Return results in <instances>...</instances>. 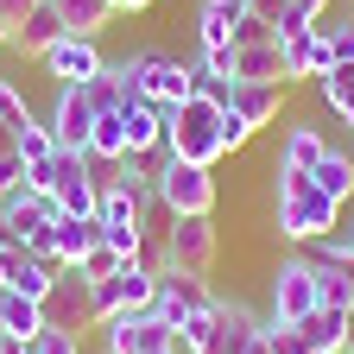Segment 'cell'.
Segmentation results:
<instances>
[{
  "label": "cell",
  "instance_id": "cell-40",
  "mask_svg": "<svg viewBox=\"0 0 354 354\" xmlns=\"http://www.w3.org/2000/svg\"><path fill=\"white\" fill-rule=\"evenodd\" d=\"M0 44H13V32H7V19H0Z\"/></svg>",
  "mask_w": 354,
  "mask_h": 354
},
{
  "label": "cell",
  "instance_id": "cell-17",
  "mask_svg": "<svg viewBox=\"0 0 354 354\" xmlns=\"http://www.w3.org/2000/svg\"><path fill=\"white\" fill-rule=\"evenodd\" d=\"M95 241H102V221L95 215H57L51 221V253H57V266H76Z\"/></svg>",
  "mask_w": 354,
  "mask_h": 354
},
{
  "label": "cell",
  "instance_id": "cell-44",
  "mask_svg": "<svg viewBox=\"0 0 354 354\" xmlns=\"http://www.w3.org/2000/svg\"><path fill=\"white\" fill-rule=\"evenodd\" d=\"M0 354H7V342H0Z\"/></svg>",
  "mask_w": 354,
  "mask_h": 354
},
{
  "label": "cell",
  "instance_id": "cell-8",
  "mask_svg": "<svg viewBox=\"0 0 354 354\" xmlns=\"http://www.w3.org/2000/svg\"><path fill=\"white\" fill-rule=\"evenodd\" d=\"M140 348H177V329L158 317L152 304L120 310V317L102 323V354H140Z\"/></svg>",
  "mask_w": 354,
  "mask_h": 354
},
{
  "label": "cell",
  "instance_id": "cell-19",
  "mask_svg": "<svg viewBox=\"0 0 354 354\" xmlns=\"http://www.w3.org/2000/svg\"><path fill=\"white\" fill-rule=\"evenodd\" d=\"M57 38H64V19H57V7H51V0H38V7L26 13V26L13 32V51H19V57H44Z\"/></svg>",
  "mask_w": 354,
  "mask_h": 354
},
{
  "label": "cell",
  "instance_id": "cell-13",
  "mask_svg": "<svg viewBox=\"0 0 354 354\" xmlns=\"http://www.w3.org/2000/svg\"><path fill=\"white\" fill-rule=\"evenodd\" d=\"M228 114L247 120L253 133H259V127H279V114H285V82H234Z\"/></svg>",
  "mask_w": 354,
  "mask_h": 354
},
{
  "label": "cell",
  "instance_id": "cell-23",
  "mask_svg": "<svg viewBox=\"0 0 354 354\" xmlns=\"http://www.w3.org/2000/svg\"><path fill=\"white\" fill-rule=\"evenodd\" d=\"M51 279H57V266H44L38 253H26V247H13V253H7V285H13V291H26V297H38V304H44Z\"/></svg>",
  "mask_w": 354,
  "mask_h": 354
},
{
  "label": "cell",
  "instance_id": "cell-43",
  "mask_svg": "<svg viewBox=\"0 0 354 354\" xmlns=\"http://www.w3.org/2000/svg\"><path fill=\"white\" fill-rule=\"evenodd\" d=\"M0 285H7V259H0Z\"/></svg>",
  "mask_w": 354,
  "mask_h": 354
},
{
  "label": "cell",
  "instance_id": "cell-35",
  "mask_svg": "<svg viewBox=\"0 0 354 354\" xmlns=\"http://www.w3.org/2000/svg\"><path fill=\"white\" fill-rule=\"evenodd\" d=\"M32 7H38V0H0V19H7V32H19Z\"/></svg>",
  "mask_w": 354,
  "mask_h": 354
},
{
  "label": "cell",
  "instance_id": "cell-12",
  "mask_svg": "<svg viewBox=\"0 0 354 354\" xmlns=\"http://www.w3.org/2000/svg\"><path fill=\"white\" fill-rule=\"evenodd\" d=\"M259 335H266V317H259V310L241 304V297H221L215 304V342L203 354H253Z\"/></svg>",
  "mask_w": 354,
  "mask_h": 354
},
{
  "label": "cell",
  "instance_id": "cell-26",
  "mask_svg": "<svg viewBox=\"0 0 354 354\" xmlns=\"http://www.w3.org/2000/svg\"><path fill=\"white\" fill-rule=\"evenodd\" d=\"M215 304H221V297H215ZM215 304H209V310H190V317L177 323V348H184V354H203V348L215 342Z\"/></svg>",
  "mask_w": 354,
  "mask_h": 354
},
{
  "label": "cell",
  "instance_id": "cell-31",
  "mask_svg": "<svg viewBox=\"0 0 354 354\" xmlns=\"http://www.w3.org/2000/svg\"><path fill=\"white\" fill-rule=\"evenodd\" d=\"M266 342H272V354H310V342H304L297 323H272V317H266Z\"/></svg>",
  "mask_w": 354,
  "mask_h": 354
},
{
  "label": "cell",
  "instance_id": "cell-27",
  "mask_svg": "<svg viewBox=\"0 0 354 354\" xmlns=\"http://www.w3.org/2000/svg\"><path fill=\"white\" fill-rule=\"evenodd\" d=\"M32 120H38V114H32V102H26V88H19L13 76H0V127L19 133V127H32Z\"/></svg>",
  "mask_w": 354,
  "mask_h": 354
},
{
  "label": "cell",
  "instance_id": "cell-29",
  "mask_svg": "<svg viewBox=\"0 0 354 354\" xmlns=\"http://www.w3.org/2000/svg\"><path fill=\"white\" fill-rule=\"evenodd\" d=\"M51 152H57V140H51V127H44V120L19 127V158H26V171H38V165H51Z\"/></svg>",
  "mask_w": 354,
  "mask_h": 354
},
{
  "label": "cell",
  "instance_id": "cell-11",
  "mask_svg": "<svg viewBox=\"0 0 354 354\" xmlns=\"http://www.w3.org/2000/svg\"><path fill=\"white\" fill-rule=\"evenodd\" d=\"M38 64H44V76H57V82H88V76H102V70H108L102 38H82V32H64Z\"/></svg>",
  "mask_w": 354,
  "mask_h": 354
},
{
  "label": "cell",
  "instance_id": "cell-39",
  "mask_svg": "<svg viewBox=\"0 0 354 354\" xmlns=\"http://www.w3.org/2000/svg\"><path fill=\"white\" fill-rule=\"evenodd\" d=\"M140 354H184V348H140Z\"/></svg>",
  "mask_w": 354,
  "mask_h": 354
},
{
  "label": "cell",
  "instance_id": "cell-1",
  "mask_svg": "<svg viewBox=\"0 0 354 354\" xmlns=\"http://www.w3.org/2000/svg\"><path fill=\"white\" fill-rule=\"evenodd\" d=\"M272 228L297 247H317L342 228V203L310 184V171H272Z\"/></svg>",
  "mask_w": 354,
  "mask_h": 354
},
{
  "label": "cell",
  "instance_id": "cell-34",
  "mask_svg": "<svg viewBox=\"0 0 354 354\" xmlns=\"http://www.w3.org/2000/svg\"><path fill=\"white\" fill-rule=\"evenodd\" d=\"M247 13H253V19H266V26H285L291 0H247Z\"/></svg>",
  "mask_w": 354,
  "mask_h": 354
},
{
  "label": "cell",
  "instance_id": "cell-20",
  "mask_svg": "<svg viewBox=\"0 0 354 354\" xmlns=\"http://www.w3.org/2000/svg\"><path fill=\"white\" fill-rule=\"evenodd\" d=\"M234 82H285V51L272 44H234Z\"/></svg>",
  "mask_w": 354,
  "mask_h": 354
},
{
  "label": "cell",
  "instance_id": "cell-7",
  "mask_svg": "<svg viewBox=\"0 0 354 354\" xmlns=\"http://www.w3.org/2000/svg\"><path fill=\"white\" fill-rule=\"evenodd\" d=\"M310 310H317V259L310 253H285L272 266V310H266V317L272 323H304Z\"/></svg>",
  "mask_w": 354,
  "mask_h": 354
},
{
  "label": "cell",
  "instance_id": "cell-15",
  "mask_svg": "<svg viewBox=\"0 0 354 354\" xmlns=\"http://www.w3.org/2000/svg\"><path fill=\"white\" fill-rule=\"evenodd\" d=\"M323 152H329V133H323V127L291 120V127L279 133V158H272V171H317Z\"/></svg>",
  "mask_w": 354,
  "mask_h": 354
},
{
  "label": "cell",
  "instance_id": "cell-2",
  "mask_svg": "<svg viewBox=\"0 0 354 354\" xmlns=\"http://www.w3.org/2000/svg\"><path fill=\"white\" fill-rule=\"evenodd\" d=\"M165 152L215 171L228 158V146H221V108L209 95H184L177 108H165Z\"/></svg>",
  "mask_w": 354,
  "mask_h": 354
},
{
  "label": "cell",
  "instance_id": "cell-37",
  "mask_svg": "<svg viewBox=\"0 0 354 354\" xmlns=\"http://www.w3.org/2000/svg\"><path fill=\"white\" fill-rule=\"evenodd\" d=\"M152 0H114V13H146Z\"/></svg>",
  "mask_w": 354,
  "mask_h": 354
},
{
  "label": "cell",
  "instance_id": "cell-45",
  "mask_svg": "<svg viewBox=\"0 0 354 354\" xmlns=\"http://www.w3.org/2000/svg\"><path fill=\"white\" fill-rule=\"evenodd\" d=\"M310 354H317V348H310Z\"/></svg>",
  "mask_w": 354,
  "mask_h": 354
},
{
  "label": "cell",
  "instance_id": "cell-36",
  "mask_svg": "<svg viewBox=\"0 0 354 354\" xmlns=\"http://www.w3.org/2000/svg\"><path fill=\"white\" fill-rule=\"evenodd\" d=\"M291 13H304V19H323V13H329V0H291Z\"/></svg>",
  "mask_w": 354,
  "mask_h": 354
},
{
  "label": "cell",
  "instance_id": "cell-18",
  "mask_svg": "<svg viewBox=\"0 0 354 354\" xmlns=\"http://www.w3.org/2000/svg\"><path fill=\"white\" fill-rule=\"evenodd\" d=\"M310 184H317L329 203L348 209V203H354V152H348V146H329V152L317 158V171H310Z\"/></svg>",
  "mask_w": 354,
  "mask_h": 354
},
{
  "label": "cell",
  "instance_id": "cell-5",
  "mask_svg": "<svg viewBox=\"0 0 354 354\" xmlns=\"http://www.w3.org/2000/svg\"><path fill=\"white\" fill-rule=\"evenodd\" d=\"M127 57H133V76H140V95H146V102L177 108L184 95H196V82H190V57L165 51V44H146V51H127Z\"/></svg>",
  "mask_w": 354,
  "mask_h": 354
},
{
  "label": "cell",
  "instance_id": "cell-6",
  "mask_svg": "<svg viewBox=\"0 0 354 354\" xmlns=\"http://www.w3.org/2000/svg\"><path fill=\"white\" fill-rule=\"evenodd\" d=\"M44 329H64V335L95 329V285H88L76 266H57L51 291H44Z\"/></svg>",
  "mask_w": 354,
  "mask_h": 354
},
{
  "label": "cell",
  "instance_id": "cell-33",
  "mask_svg": "<svg viewBox=\"0 0 354 354\" xmlns=\"http://www.w3.org/2000/svg\"><path fill=\"white\" fill-rule=\"evenodd\" d=\"M272 38H279V26H266V19H253V13L234 26V44H272Z\"/></svg>",
  "mask_w": 354,
  "mask_h": 354
},
{
  "label": "cell",
  "instance_id": "cell-16",
  "mask_svg": "<svg viewBox=\"0 0 354 354\" xmlns=\"http://www.w3.org/2000/svg\"><path fill=\"white\" fill-rule=\"evenodd\" d=\"M44 329V304L13 291V285H0V342H32Z\"/></svg>",
  "mask_w": 354,
  "mask_h": 354
},
{
  "label": "cell",
  "instance_id": "cell-21",
  "mask_svg": "<svg viewBox=\"0 0 354 354\" xmlns=\"http://www.w3.org/2000/svg\"><path fill=\"white\" fill-rule=\"evenodd\" d=\"M297 329H304V342L317 348V354H348V310L317 304V310H310V317H304Z\"/></svg>",
  "mask_w": 354,
  "mask_h": 354
},
{
  "label": "cell",
  "instance_id": "cell-38",
  "mask_svg": "<svg viewBox=\"0 0 354 354\" xmlns=\"http://www.w3.org/2000/svg\"><path fill=\"white\" fill-rule=\"evenodd\" d=\"M348 354H354V304H348Z\"/></svg>",
  "mask_w": 354,
  "mask_h": 354
},
{
  "label": "cell",
  "instance_id": "cell-42",
  "mask_svg": "<svg viewBox=\"0 0 354 354\" xmlns=\"http://www.w3.org/2000/svg\"><path fill=\"white\" fill-rule=\"evenodd\" d=\"M342 234H348V247H354V221H348V228H342Z\"/></svg>",
  "mask_w": 354,
  "mask_h": 354
},
{
  "label": "cell",
  "instance_id": "cell-25",
  "mask_svg": "<svg viewBox=\"0 0 354 354\" xmlns=\"http://www.w3.org/2000/svg\"><path fill=\"white\" fill-rule=\"evenodd\" d=\"M317 95H323V108L342 120V114L354 108V64H329V70L317 76Z\"/></svg>",
  "mask_w": 354,
  "mask_h": 354
},
{
  "label": "cell",
  "instance_id": "cell-9",
  "mask_svg": "<svg viewBox=\"0 0 354 354\" xmlns=\"http://www.w3.org/2000/svg\"><path fill=\"white\" fill-rule=\"evenodd\" d=\"M44 127H51V140L64 152H88V127H95L88 88L82 82H57V102H51V114H44Z\"/></svg>",
  "mask_w": 354,
  "mask_h": 354
},
{
  "label": "cell",
  "instance_id": "cell-10",
  "mask_svg": "<svg viewBox=\"0 0 354 354\" xmlns=\"http://www.w3.org/2000/svg\"><path fill=\"white\" fill-rule=\"evenodd\" d=\"M221 291L209 285V279H196V272H177V266H165V272H158V291H152V310H158V317L177 329V323H184L190 317V310H209Z\"/></svg>",
  "mask_w": 354,
  "mask_h": 354
},
{
  "label": "cell",
  "instance_id": "cell-24",
  "mask_svg": "<svg viewBox=\"0 0 354 354\" xmlns=\"http://www.w3.org/2000/svg\"><path fill=\"white\" fill-rule=\"evenodd\" d=\"M310 259H317V253H310ZM317 304H329V310H348V304H354V279H348V266L317 259Z\"/></svg>",
  "mask_w": 354,
  "mask_h": 354
},
{
  "label": "cell",
  "instance_id": "cell-4",
  "mask_svg": "<svg viewBox=\"0 0 354 354\" xmlns=\"http://www.w3.org/2000/svg\"><path fill=\"white\" fill-rule=\"evenodd\" d=\"M158 241H165V266L196 272V279H209L215 259H221V228H215V215H171Z\"/></svg>",
  "mask_w": 354,
  "mask_h": 354
},
{
  "label": "cell",
  "instance_id": "cell-28",
  "mask_svg": "<svg viewBox=\"0 0 354 354\" xmlns=\"http://www.w3.org/2000/svg\"><path fill=\"white\" fill-rule=\"evenodd\" d=\"M190 82H196V95H209V102H215V108H228V95H234V76H215V70H209V57H203V51H196V57H190Z\"/></svg>",
  "mask_w": 354,
  "mask_h": 354
},
{
  "label": "cell",
  "instance_id": "cell-22",
  "mask_svg": "<svg viewBox=\"0 0 354 354\" xmlns=\"http://www.w3.org/2000/svg\"><path fill=\"white\" fill-rule=\"evenodd\" d=\"M64 32H82V38H102L114 26V0H51Z\"/></svg>",
  "mask_w": 354,
  "mask_h": 354
},
{
  "label": "cell",
  "instance_id": "cell-3",
  "mask_svg": "<svg viewBox=\"0 0 354 354\" xmlns=\"http://www.w3.org/2000/svg\"><path fill=\"white\" fill-rule=\"evenodd\" d=\"M152 190H158L165 215H215V203H221L215 171L209 165H190V158H171V152L152 171Z\"/></svg>",
  "mask_w": 354,
  "mask_h": 354
},
{
  "label": "cell",
  "instance_id": "cell-41",
  "mask_svg": "<svg viewBox=\"0 0 354 354\" xmlns=\"http://www.w3.org/2000/svg\"><path fill=\"white\" fill-rule=\"evenodd\" d=\"M342 127H348V133H354V108H348V114H342Z\"/></svg>",
  "mask_w": 354,
  "mask_h": 354
},
{
  "label": "cell",
  "instance_id": "cell-32",
  "mask_svg": "<svg viewBox=\"0 0 354 354\" xmlns=\"http://www.w3.org/2000/svg\"><path fill=\"white\" fill-rule=\"evenodd\" d=\"M323 32H329V57H335V64H354V26H335V19H329Z\"/></svg>",
  "mask_w": 354,
  "mask_h": 354
},
{
  "label": "cell",
  "instance_id": "cell-14",
  "mask_svg": "<svg viewBox=\"0 0 354 354\" xmlns=\"http://www.w3.org/2000/svg\"><path fill=\"white\" fill-rule=\"evenodd\" d=\"M241 19H247V0H203L196 7V51H234Z\"/></svg>",
  "mask_w": 354,
  "mask_h": 354
},
{
  "label": "cell",
  "instance_id": "cell-30",
  "mask_svg": "<svg viewBox=\"0 0 354 354\" xmlns=\"http://www.w3.org/2000/svg\"><path fill=\"white\" fill-rule=\"evenodd\" d=\"M120 266H127V259H120V253H114L108 241H95V247H88V253L76 259V272H82V279H114Z\"/></svg>",
  "mask_w": 354,
  "mask_h": 354
}]
</instances>
